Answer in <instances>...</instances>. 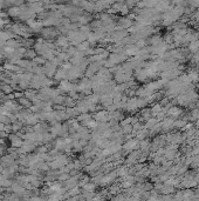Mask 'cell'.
<instances>
[{
  "label": "cell",
  "instance_id": "6da1fadb",
  "mask_svg": "<svg viewBox=\"0 0 199 201\" xmlns=\"http://www.w3.org/2000/svg\"><path fill=\"white\" fill-rule=\"evenodd\" d=\"M169 114L171 116H178L180 114V111H179L177 107H172L169 109Z\"/></svg>",
  "mask_w": 199,
  "mask_h": 201
},
{
  "label": "cell",
  "instance_id": "7a4b0ae2",
  "mask_svg": "<svg viewBox=\"0 0 199 201\" xmlns=\"http://www.w3.org/2000/svg\"><path fill=\"white\" fill-rule=\"evenodd\" d=\"M156 124H157V119L154 118V119H149V120H148V122L145 126H147V128H151V127L155 126Z\"/></svg>",
  "mask_w": 199,
  "mask_h": 201
}]
</instances>
